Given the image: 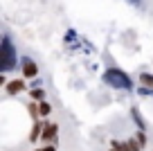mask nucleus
<instances>
[{"label":"nucleus","instance_id":"nucleus-1","mask_svg":"<svg viewBox=\"0 0 153 151\" xmlns=\"http://www.w3.org/2000/svg\"><path fill=\"white\" fill-rule=\"evenodd\" d=\"M104 79L108 81L110 86H117V88H126V90L133 88V84H131L128 75H124L122 70H108V72L104 75Z\"/></svg>","mask_w":153,"mask_h":151},{"label":"nucleus","instance_id":"nucleus-2","mask_svg":"<svg viewBox=\"0 0 153 151\" xmlns=\"http://www.w3.org/2000/svg\"><path fill=\"white\" fill-rule=\"evenodd\" d=\"M41 142H43V144H56L59 142V124L56 122H43Z\"/></svg>","mask_w":153,"mask_h":151},{"label":"nucleus","instance_id":"nucleus-3","mask_svg":"<svg viewBox=\"0 0 153 151\" xmlns=\"http://www.w3.org/2000/svg\"><path fill=\"white\" fill-rule=\"evenodd\" d=\"M2 90H5L7 97H18L20 93L27 90V79H25V77H20V79H9Z\"/></svg>","mask_w":153,"mask_h":151},{"label":"nucleus","instance_id":"nucleus-4","mask_svg":"<svg viewBox=\"0 0 153 151\" xmlns=\"http://www.w3.org/2000/svg\"><path fill=\"white\" fill-rule=\"evenodd\" d=\"M20 77H25V79H34V77H38V66L36 61H32V59H20Z\"/></svg>","mask_w":153,"mask_h":151},{"label":"nucleus","instance_id":"nucleus-5","mask_svg":"<svg viewBox=\"0 0 153 151\" xmlns=\"http://www.w3.org/2000/svg\"><path fill=\"white\" fill-rule=\"evenodd\" d=\"M14 68V52H11V43L9 38H2V70H11Z\"/></svg>","mask_w":153,"mask_h":151},{"label":"nucleus","instance_id":"nucleus-6","mask_svg":"<svg viewBox=\"0 0 153 151\" xmlns=\"http://www.w3.org/2000/svg\"><path fill=\"white\" fill-rule=\"evenodd\" d=\"M41 135H43V122H34L32 124V129H29V142H32V144H36L38 140H41Z\"/></svg>","mask_w":153,"mask_h":151},{"label":"nucleus","instance_id":"nucleus-7","mask_svg":"<svg viewBox=\"0 0 153 151\" xmlns=\"http://www.w3.org/2000/svg\"><path fill=\"white\" fill-rule=\"evenodd\" d=\"M38 111H41V117L48 120L50 115H52V104H50L48 99H45V102H38Z\"/></svg>","mask_w":153,"mask_h":151},{"label":"nucleus","instance_id":"nucleus-8","mask_svg":"<svg viewBox=\"0 0 153 151\" xmlns=\"http://www.w3.org/2000/svg\"><path fill=\"white\" fill-rule=\"evenodd\" d=\"M29 97H32V102H45V90L43 88H29Z\"/></svg>","mask_w":153,"mask_h":151},{"label":"nucleus","instance_id":"nucleus-9","mask_svg":"<svg viewBox=\"0 0 153 151\" xmlns=\"http://www.w3.org/2000/svg\"><path fill=\"white\" fill-rule=\"evenodd\" d=\"M27 113H29V117L36 122V120H41V111H38V102H29L27 104Z\"/></svg>","mask_w":153,"mask_h":151},{"label":"nucleus","instance_id":"nucleus-10","mask_svg":"<svg viewBox=\"0 0 153 151\" xmlns=\"http://www.w3.org/2000/svg\"><path fill=\"white\" fill-rule=\"evenodd\" d=\"M140 84H142L144 88L153 90V72H142V75H140Z\"/></svg>","mask_w":153,"mask_h":151},{"label":"nucleus","instance_id":"nucleus-11","mask_svg":"<svg viewBox=\"0 0 153 151\" xmlns=\"http://www.w3.org/2000/svg\"><path fill=\"white\" fill-rule=\"evenodd\" d=\"M126 151H142V144L135 140V135L133 138H126Z\"/></svg>","mask_w":153,"mask_h":151},{"label":"nucleus","instance_id":"nucleus-12","mask_svg":"<svg viewBox=\"0 0 153 151\" xmlns=\"http://www.w3.org/2000/svg\"><path fill=\"white\" fill-rule=\"evenodd\" d=\"M135 140H137V142H140V144H142V149H144V147H146V144H149V138H146V133H144V131H142V129H140V131H137V133H135Z\"/></svg>","mask_w":153,"mask_h":151},{"label":"nucleus","instance_id":"nucleus-13","mask_svg":"<svg viewBox=\"0 0 153 151\" xmlns=\"http://www.w3.org/2000/svg\"><path fill=\"white\" fill-rule=\"evenodd\" d=\"M38 151H56V144H43L38 147Z\"/></svg>","mask_w":153,"mask_h":151},{"label":"nucleus","instance_id":"nucleus-14","mask_svg":"<svg viewBox=\"0 0 153 151\" xmlns=\"http://www.w3.org/2000/svg\"><path fill=\"white\" fill-rule=\"evenodd\" d=\"M108 151H117V149H113V147H110V149H108Z\"/></svg>","mask_w":153,"mask_h":151},{"label":"nucleus","instance_id":"nucleus-15","mask_svg":"<svg viewBox=\"0 0 153 151\" xmlns=\"http://www.w3.org/2000/svg\"><path fill=\"white\" fill-rule=\"evenodd\" d=\"M32 151H38V149H32Z\"/></svg>","mask_w":153,"mask_h":151}]
</instances>
